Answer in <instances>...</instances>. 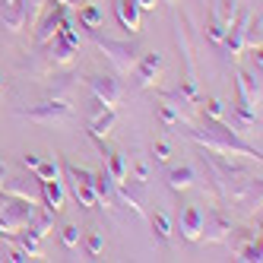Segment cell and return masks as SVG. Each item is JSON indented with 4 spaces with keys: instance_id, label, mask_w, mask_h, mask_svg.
Masks as SVG:
<instances>
[{
    "instance_id": "cell-1",
    "label": "cell",
    "mask_w": 263,
    "mask_h": 263,
    "mask_svg": "<svg viewBox=\"0 0 263 263\" xmlns=\"http://www.w3.org/2000/svg\"><path fill=\"white\" fill-rule=\"evenodd\" d=\"M191 140L200 143L203 149H210V153H222V156H244L251 162H260V149L251 146L241 134L225 124V121H216V118H206L203 115V127H194L191 130Z\"/></svg>"
},
{
    "instance_id": "cell-2",
    "label": "cell",
    "mask_w": 263,
    "mask_h": 263,
    "mask_svg": "<svg viewBox=\"0 0 263 263\" xmlns=\"http://www.w3.org/2000/svg\"><path fill=\"white\" fill-rule=\"evenodd\" d=\"M89 35H92V42H96V48L111 61L115 73H121V77L134 70L137 58L143 54L140 45H137V42H130V39H108V35H102V32H89Z\"/></svg>"
},
{
    "instance_id": "cell-3",
    "label": "cell",
    "mask_w": 263,
    "mask_h": 263,
    "mask_svg": "<svg viewBox=\"0 0 263 263\" xmlns=\"http://www.w3.org/2000/svg\"><path fill=\"white\" fill-rule=\"evenodd\" d=\"M61 172H64V187H67V194L77 200L80 206H86V210L99 206L96 172H89V168H80V165H70V162H61Z\"/></svg>"
},
{
    "instance_id": "cell-4",
    "label": "cell",
    "mask_w": 263,
    "mask_h": 263,
    "mask_svg": "<svg viewBox=\"0 0 263 263\" xmlns=\"http://www.w3.org/2000/svg\"><path fill=\"white\" fill-rule=\"evenodd\" d=\"M23 121H32V124H45V127H61V124H70L73 121V105L70 99H45L42 105H32V108H20L16 111Z\"/></svg>"
},
{
    "instance_id": "cell-5",
    "label": "cell",
    "mask_w": 263,
    "mask_h": 263,
    "mask_svg": "<svg viewBox=\"0 0 263 263\" xmlns=\"http://www.w3.org/2000/svg\"><path fill=\"white\" fill-rule=\"evenodd\" d=\"M35 210H39V203H29V200H20V197H10L0 191V232L4 235H13L26 229L32 222Z\"/></svg>"
},
{
    "instance_id": "cell-6",
    "label": "cell",
    "mask_w": 263,
    "mask_h": 263,
    "mask_svg": "<svg viewBox=\"0 0 263 263\" xmlns=\"http://www.w3.org/2000/svg\"><path fill=\"white\" fill-rule=\"evenodd\" d=\"M86 86L105 108H118L124 99V89H121L118 77H111V73H92V77H86Z\"/></svg>"
},
{
    "instance_id": "cell-7",
    "label": "cell",
    "mask_w": 263,
    "mask_h": 263,
    "mask_svg": "<svg viewBox=\"0 0 263 263\" xmlns=\"http://www.w3.org/2000/svg\"><path fill=\"white\" fill-rule=\"evenodd\" d=\"M162 67H165V58H162L159 51H143L140 58H137V64H134V70H130L137 89H149V86H153L162 77Z\"/></svg>"
},
{
    "instance_id": "cell-8",
    "label": "cell",
    "mask_w": 263,
    "mask_h": 263,
    "mask_svg": "<svg viewBox=\"0 0 263 263\" xmlns=\"http://www.w3.org/2000/svg\"><path fill=\"white\" fill-rule=\"evenodd\" d=\"M232 232H235L232 219H229V216H222V210L216 206V210L203 219L200 241H206V244H222V241H232Z\"/></svg>"
},
{
    "instance_id": "cell-9",
    "label": "cell",
    "mask_w": 263,
    "mask_h": 263,
    "mask_svg": "<svg viewBox=\"0 0 263 263\" xmlns=\"http://www.w3.org/2000/svg\"><path fill=\"white\" fill-rule=\"evenodd\" d=\"M248 16H251V10H238L235 20L229 23V29H225V35H222V45H225L229 61H238L241 51H244V26H248Z\"/></svg>"
},
{
    "instance_id": "cell-10",
    "label": "cell",
    "mask_w": 263,
    "mask_h": 263,
    "mask_svg": "<svg viewBox=\"0 0 263 263\" xmlns=\"http://www.w3.org/2000/svg\"><path fill=\"white\" fill-rule=\"evenodd\" d=\"M70 7H64V4H54L51 10H45L42 16H39V23H35V45L39 48H45L54 35H58V29H61V20H64V13H67Z\"/></svg>"
},
{
    "instance_id": "cell-11",
    "label": "cell",
    "mask_w": 263,
    "mask_h": 263,
    "mask_svg": "<svg viewBox=\"0 0 263 263\" xmlns=\"http://www.w3.org/2000/svg\"><path fill=\"white\" fill-rule=\"evenodd\" d=\"M118 200L124 203V206H130L140 219L146 216V184L143 181H137V178H124V181H118Z\"/></svg>"
},
{
    "instance_id": "cell-12",
    "label": "cell",
    "mask_w": 263,
    "mask_h": 263,
    "mask_svg": "<svg viewBox=\"0 0 263 263\" xmlns=\"http://www.w3.org/2000/svg\"><path fill=\"white\" fill-rule=\"evenodd\" d=\"M45 48H48L45 58H48V64H51V67H70L73 61L80 58V45L67 42L64 35H54V39H51Z\"/></svg>"
},
{
    "instance_id": "cell-13",
    "label": "cell",
    "mask_w": 263,
    "mask_h": 263,
    "mask_svg": "<svg viewBox=\"0 0 263 263\" xmlns=\"http://www.w3.org/2000/svg\"><path fill=\"white\" fill-rule=\"evenodd\" d=\"M0 191L10 194V197H20V200H29V203H39L42 206V184L39 178H13V181H4L0 184Z\"/></svg>"
},
{
    "instance_id": "cell-14",
    "label": "cell",
    "mask_w": 263,
    "mask_h": 263,
    "mask_svg": "<svg viewBox=\"0 0 263 263\" xmlns=\"http://www.w3.org/2000/svg\"><path fill=\"white\" fill-rule=\"evenodd\" d=\"M42 184V206L51 213H61L64 203H67V187H64V178H48V181H39Z\"/></svg>"
},
{
    "instance_id": "cell-15",
    "label": "cell",
    "mask_w": 263,
    "mask_h": 263,
    "mask_svg": "<svg viewBox=\"0 0 263 263\" xmlns=\"http://www.w3.org/2000/svg\"><path fill=\"white\" fill-rule=\"evenodd\" d=\"M238 102L260 105V77L244 67H238Z\"/></svg>"
},
{
    "instance_id": "cell-16",
    "label": "cell",
    "mask_w": 263,
    "mask_h": 263,
    "mask_svg": "<svg viewBox=\"0 0 263 263\" xmlns=\"http://www.w3.org/2000/svg\"><path fill=\"white\" fill-rule=\"evenodd\" d=\"M115 127H118V108H105V111H99V115L92 118L89 134L102 143V140H108L111 134H115Z\"/></svg>"
},
{
    "instance_id": "cell-17",
    "label": "cell",
    "mask_w": 263,
    "mask_h": 263,
    "mask_svg": "<svg viewBox=\"0 0 263 263\" xmlns=\"http://www.w3.org/2000/svg\"><path fill=\"white\" fill-rule=\"evenodd\" d=\"M200 229H203V213L197 210V206H187V210L181 213L178 219V232L184 241H200Z\"/></svg>"
},
{
    "instance_id": "cell-18",
    "label": "cell",
    "mask_w": 263,
    "mask_h": 263,
    "mask_svg": "<svg viewBox=\"0 0 263 263\" xmlns=\"http://www.w3.org/2000/svg\"><path fill=\"white\" fill-rule=\"evenodd\" d=\"M77 23H80L86 32H99V29L105 26V4H80Z\"/></svg>"
},
{
    "instance_id": "cell-19",
    "label": "cell",
    "mask_w": 263,
    "mask_h": 263,
    "mask_svg": "<svg viewBox=\"0 0 263 263\" xmlns=\"http://www.w3.org/2000/svg\"><path fill=\"white\" fill-rule=\"evenodd\" d=\"M7 241H13L16 248H23L29 254V260H45V251H42V238H35L29 229H20V232H13V235H4Z\"/></svg>"
},
{
    "instance_id": "cell-20",
    "label": "cell",
    "mask_w": 263,
    "mask_h": 263,
    "mask_svg": "<svg viewBox=\"0 0 263 263\" xmlns=\"http://www.w3.org/2000/svg\"><path fill=\"white\" fill-rule=\"evenodd\" d=\"M115 7H118V20H121L124 29H130V32L143 29V10H140L137 0H118Z\"/></svg>"
},
{
    "instance_id": "cell-21",
    "label": "cell",
    "mask_w": 263,
    "mask_h": 263,
    "mask_svg": "<svg viewBox=\"0 0 263 263\" xmlns=\"http://www.w3.org/2000/svg\"><path fill=\"white\" fill-rule=\"evenodd\" d=\"M165 181H168V187H172L175 194H184V191H191V187L197 184V172L191 165H178V168H168Z\"/></svg>"
},
{
    "instance_id": "cell-22",
    "label": "cell",
    "mask_w": 263,
    "mask_h": 263,
    "mask_svg": "<svg viewBox=\"0 0 263 263\" xmlns=\"http://www.w3.org/2000/svg\"><path fill=\"white\" fill-rule=\"evenodd\" d=\"M96 194H99V203L111 206V210L118 206V181L108 175V168L96 172Z\"/></svg>"
},
{
    "instance_id": "cell-23",
    "label": "cell",
    "mask_w": 263,
    "mask_h": 263,
    "mask_svg": "<svg viewBox=\"0 0 263 263\" xmlns=\"http://www.w3.org/2000/svg\"><path fill=\"white\" fill-rule=\"evenodd\" d=\"M0 23H4V29H10V32H23L26 29V10H23L20 0L0 7Z\"/></svg>"
},
{
    "instance_id": "cell-24",
    "label": "cell",
    "mask_w": 263,
    "mask_h": 263,
    "mask_svg": "<svg viewBox=\"0 0 263 263\" xmlns=\"http://www.w3.org/2000/svg\"><path fill=\"white\" fill-rule=\"evenodd\" d=\"M54 219H58V213H51V210H45V213H42V210H35V216H32V222L26 225V229H29L35 238H42V241H45V238L54 232Z\"/></svg>"
},
{
    "instance_id": "cell-25",
    "label": "cell",
    "mask_w": 263,
    "mask_h": 263,
    "mask_svg": "<svg viewBox=\"0 0 263 263\" xmlns=\"http://www.w3.org/2000/svg\"><path fill=\"white\" fill-rule=\"evenodd\" d=\"M149 225H153V232L159 241H172V232H175V225H172V216L168 213H156V216H149Z\"/></svg>"
},
{
    "instance_id": "cell-26",
    "label": "cell",
    "mask_w": 263,
    "mask_h": 263,
    "mask_svg": "<svg viewBox=\"0 0 263 263\" xmlns=\"http://www.w3.org/2000/svg\"><path fill=\"white\" fill-rule=\"evenodd\" d=\"M156 115H159V121L165 124V127H178L181 121H184V115L175 108V105H168V102H162L159 99V105H156Z\"/></svg>"
},
{
    "instance_id": "cell-27",
    "label": "cell",
    "mask_w": 263,
    "mask_h": 263,
    "mask_svg": "<svg viewBox=\"0 0 263 263\" xmlns=\"http://www.w3.org/2000/svg\"><path fill=\"white\" fill-rule=\"evenodd\" d=\"M35 178L39 181H48V178H61V159L58 156H48L39 162V168H35Z\"/></svg>"
},
{
    "instance_id": "cell-28",
    "label": "cell",
    "mask_w": 263,
    "mask_h": 263,
    "mask_svg": "<svg viewBox=\"0 0 263 263\" xmlns=\"http://www.w3.org/2000/svg\"><path fill=\"white\" fill-rule=\"evenodd\" d=\"M108 175L115 178V181H124L127 178V156L124 153H108Z\"/></svg>"
},
{
    "instance_id": "cell-29",
    "label": "cell",
    "mask_w": 263,
    "mask_h": 263,
    "mask_svg": "<svg viewBox=\"0 0 263 263\" xmlns=\"http://www.w3.org/2000/svg\"><path fill=\"white\" fill-rule=\"evenodd\" d=\"M238 260H244V263H260V260H263L260 238H254V241H248V244H238Z\"/></svg>"
},
{
    "instance_id": "cell-30",
    "label": "cell",
    "mask_w": 263,
    "mask_h": 263,
    "mask_svg": "<svg viewBox=\"0 0 263 263\" xmlns=\"http://www.w3.org/2000/svg\"><path fill=\"white\" fill-rule=\"evenodd\" d=\"M197 105H203V115H206V118H216V121L225 118V102H222V99H203V102H197Z\"/></svg>"
},
{
    "instance_id": "cell-31",
    "label": "cell",
    "mask_w": 263,
    "mask_h": 263,
    "mask_svg": "<svg viewBox=\"0 0 263 263\" xmlns=\"http://www.w3.org/2000/svg\"><path fill=\"white\" fill-rule=\"evenodd\" d=\"M73 77H54V86H51V96L54 99H70V89H73V83H70Z\"/></svg>"
},
{
    "instance_id": "cell-32",
    "label": "cell",
    "mask_w": 263,
    "mask_h": 263,
    "mask_svg": "<svg viewBox=\"0 0 263 263\" xmlns=\"http://www.w3.org/2000/svg\"><path fill=\"white\" fill-rule=\"evenodd\" d=\"M102 251H105V238H102L99 232H96V235H89V238H86V257L92 260V257H99Z\"/></svg>"
},
{
    "instance_id": "cell-33",
    "label": "cell",
    "mask_w": 263,
    "mask_h": 263,
    "mask_svg": "<svg viewBox=\"0 0 263 263\" xmlns=\"http://www.w3.org/2000/svg\"><path fill=\"white\" fill-rule=\"evenodd\" d=\"M61 238H64L67 248H77V244H80V229H77V225H64V229H61Z\"/></svg>"
},
{
    "instance_id": "cell-34",
    "label": "cell",
    "mask_w": 263,
    "mask_h": 263,
    "mask_svg": "<svg viewBox=\"0 0 263 263\" xmlns=\"http://www.w3.org/2000/svg\"><path fill=\"white\" fill-rule=\"evenodd\" d=\"M244 70H251V73H257V77H260V70H263L260 48H251V54H248V67H244Z\"/></svg>"
},
{
    "instance_id": "cell-35",
    "label": "cell",
    "mask_w": 263,
    "mask_h": 263,
    "mask_svg": "<svg viewBox=\"0 0 263 263\" xmlns=\"http://www.w3.org/2000/svg\"><path fill=\"white\" fill-rule=\"evenodd\" d=\"M153 159H156V162H168V159H172V146H168L165 140L156 143V146H153Z\"/></svg>"
},
{
    "instance_id": "cell-36",
    "label": "cell",
    "mask_w": 263,
    "mask_h": 263,
    "mask_svg": "<svg viewBox=\"0 0 263 263\" xmlns=\"http://www.w3.org/2000/svg\"><path fill=\"white\" fill-rule=\"evenodd\" d=\"M134 178L143 181V184L149 181V162H146V159H137V165H134Z\"/></svg>"
},
{
    "instance_id": "cell-37",
    "label": "cell",
    "mask_w": 263,
    "mask_h": 263,
    "mask_svg": "<svg viewBox=\"0 0 263 263\" xmlns=\"http://www.w3.org/2000/svg\"><path fill=\"white\" fill-rule=\"evenodd\" d=\"M39 162H42V159L35 156V153H26V156H23V165L29 168V172H35V168H39Z\"/></svg>"
},
{
    "instance_id": "cell-38",
    "label": "cell",
    "mask_w": 263,
    "mask_h": 263,
    "mask_svg": "<svg viewBox=\"0 0 263 263\" xmlns=\"http://www.w3.org/2000/svg\"><path fill=\"white\" fill-rule=\"evenodd\" d=\"M137 4H140V10H156L159 0H137Z\"/></svg>"
},
{
    "instance_id": "cell-39",
    "label": "cell",
    "mask_w": 263,
    "mask_h": 263,
    "mask_svg": "<svg viewBox=\"0 0 263 263\" xmlns=\"http://www.w3.org/2000/svg\"><path fill=\"white\" fill-rule=\"evenodd\" d=\"M4 178H7V165H4V159H0V184H4Z\"/></svg>"
},
{
    "instance_id": "cell-40",
    "label": "cell",
    "mask_w": 263,
    "mask_h": 263,
    "mask_svg": "<svg viewBox=\"0 0 263 263\" xmlns=\"http://www.w3.org/2000/svg\"><path fill=\"white\" fill-rule=\"evenodd\" d=\"M0 4H13V0H0Z\"/></svg>"
}]
</instances>
